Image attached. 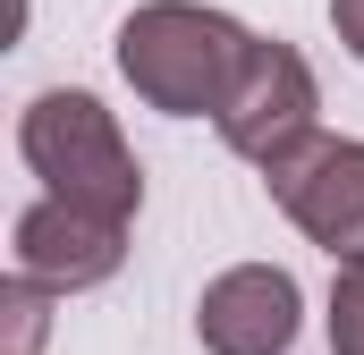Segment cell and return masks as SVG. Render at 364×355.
I'll use <instances>...</instances> for the list:
<instances>
[{"label":"cell","instance_id":"4","mask_svg":"<svg viewBox=\"0 0 364 355\" xmlns=\"http://www.w3.org/2000/svg\"><path fill=\"white\" fill-rule=\"evenodd\" d=\"M314 110H322L314 68H305L288 43H255L212 127H220V144H229V153H246L255 170H272L288 144H305V136H314Z\"/></svg>","mask_w":364,"mask_h":355},{"label":"cell","instance_id":"7","mask_svg":"<svg viewBox=\"0 0 364 355\" xmlns=\"http://www.w3.org/2000/svg\"><path fill=\"white\" fill-rule=\"evenodd\" d=\"M331 355H364V263H339L331 279Z\"/></svg>","mask_w":364,"mask_h":355},{"label":"cell","instance_id":"9","mask_svg":"<svg viewBox=\"0 0 364 355\" xmlns=\"http://www.w3.org/2000/svg\"><path fill=\"white\" fill-rule=\"evenodd\" d=\"M331 26H339V43L364 60V0H331Z\"/></svg>","mask_w":364,"mask_h":355},{"label":"cell","instance_id":"1","mask_svg":"<svg viewBox=\"0 0 364 355\" xmlns=\"http://www.w3.org/2000/svg\"><path fill=\"white\" fill-rule=\"evenodd\" d=\"M246 51H255V34L220 9H195V0H144L119 26V77L170 119H195V110L220 119Z\"/></svg>","mask_w":364,"mask_h":355},{"label":"cell","instance_id":"6","mask_svg":"<svg viewBox=\"0 0 364 355\" xmlns=\"http://www.w3.org/2000/svg\"><path fill=\"white\" fill-rule=\"evenodd\" d=\"M119 263H127V220L77 212L60 195H43L34 212H17V279H34L51 296H77V288H102Z\"/></svg>","mask_w":364,"mask_h":355},{"label":"cell","instance_id":"3","mask_svg":"<svg viewBox=\"0 0 364 355\" xmlns=\"http://www.w3.org/2000/svg\"><path fill=\"white\" fill-rule=\"evenodd\" d=\"M272 203L314 237V246H331L339 263H364V144L356 136H305V144H288L272 170Z\"/></svg>","mask_w":364,"mask_h":355},{"label":"cell","instance_id":"2","mask_svg":"<svg viewBox=\"0 0 364 355\" xmlns=\"http://www.w3.org/2000/svg\"><path fill=\"white\" fill-rule=\"evenodd\" d=\"M17 153H26V170L43 178L60 203H77V212L136 220V203H144V170H136L119 119H110L93 93H77V85H51V93L26 102Z\"/></svg>","mask_w":364,"mask_h":355},{"label":"cell","instance_id":"5","mask_svg":"<svg viewBox=\"0 0 364 355\" xmlns=\"http://www.w3.org/2000/svg\"><path fill=\"white\" fill-rule=\"evenodd\" d=\"M305 322V296L279 263H237L195 296V339L212 355H288Z\"/></svg>","mask_w":364,"mask_h":355},{"label":"cell","instance_id":"8","mask_svg":"<svg viewBox=\"0 0 364 355\" xmlns=\"http://www.w3.org/2000/svg\"><path fill=\"white\" fill-rule=\"evenodd\" d=\"M0 305H9V355H34L43 347V330H51V288H34V279H9L0 288Z\"/></svg>","mask_w":364,"mask_h":355}]
</instances>
